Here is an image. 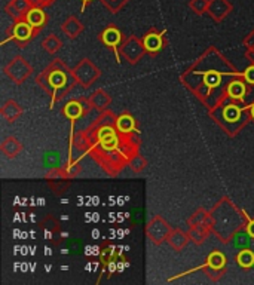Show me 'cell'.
I'll return each mask as SVG.
<instances>
[{
    "label": "cell",
    "instance_id": "19",
    "mask_svg": "<svg viewBox=\"0 0 254 285\" xmlns=\"http://www.w3.org/2000/svg\"><path fill=\"white\" fill-rule=\"evenodd\" d=\"M83 2H90V0H83Z\"/></svg>",
    "mask_w": 254,
    "mask_h": 285
},
{
    "label": "cell",
    "instance_id": "3",
    "mask_svg": "<svg viewBox=\"0 0 254 285\" xmlns=\"http://www.w3.org/2000/svg\"><path fill=\"white\" fill-rule=\"evenodd\" d=\"M14 34H15L17 39L26 40V39H29L30 34H32V26H30L29 23H20V24L15 26Z\"/></svg>",
    "mask_w": 254,
    "mask_h": 285
},
{
    "label": "cell",
    "instance_id": "11",
    "mask_svg": "<svg viewBox=\"0 0 254 285\" xmlns=\"http://www.w3.org/2000/svg\"><path fill=\"white\" fill-rule=\"evenodd\" d=\"M64 74L63 73H54L52 76H51V83L54 85V86H63L64 85Z\"/></svg>",
    "mask_w": 254,
    "mask_h": 285
},
{
    "label": "cell",
    "instance_id": "7",
    "mask_svg": "<svg viewBox=\"0 0 254 285\" xmlns=\"http://www.w3.org/2000/svg\"><path fill=\"white\" fill-rule=\"evenodd\" d=\"M245 94V86L241 82H233L229 86V95L233 98H242V95Z\"/></svg>",
    "mask_w": 254,
    "mask_h": 285
},
{
    "label": "cell",
    "instance_id": "18",
    "mask_svg": "<svg viewBox=\"0 0 254 285\" xmlns=\"http://www.w3.org/2000/svg\"><path fill=\"white\" fill-rule=\"evenodd\" d=\"M251 115H253V118H254V106H253V109H251Z\"/></svg>",
    "mask_w": 254,
    "mask_h": 285
},
{
    "label": "cell",
    "instance_id": "6",
    "mask_svg": "<svg viewBox=\"0 0 254 285\" xmlns=\"http://www.w3.org/2000/svg\"><path fill=\"white\" fill-rule=\"evenodd\" d=\"M238 263L242 266V267H250L254 264V254L248 250L245 251H241L239 255H238Z\"/></svg>",
    "mask_w": 254,
    "mask_h": 285
},
{
    "label": "cell",
    "instance_id": "14",
    "mask_svg": "<svg viewBox=\"0 0 254 285\" xmlns=\"http://www.w3.org/2000/svg\"><path fill=\"white\" fill-rule=\"evenodd\" d=\"M227 116H229L230 119H235L236 116H239V112L236 110V107H229V109H227Z\"/></svg>",
    "mask_w": 254,
    "mask_h": 285
},
{
    "label": "cell",
    "instance_id": "15",
    "mask_svg": "<svg viewBox=\"0 0 254 285\" xmlns=\"http://www.w3.org/2000/svg\"><path fill=\"white\" fill-rule=\"evenodd\" d=\"M248 232H250V235H251V236H254V222H251V223H250Z\"/></svg>",
    "mask_w": 254,
    "mask_h": 285
},
{
    "label": "cell",
    "instance_id": "5",
    "mask_svg": "<svg viewBox=\"0 0 254 285\" xmlns=\"http://www.w3.org/2000/svg\"><path fill=\"white\" fill-rule=\"evenodd\" d=\"M144 45L149 51H158L162 46V39L160 34H149L144 39Z\"/></svg>",
    "mask_w": 254,
    "mask_h": 285
},
{
    "label": "cell",
    "instance_id": "2",
    "mask_svg": "<svg viewBox=\"0 0 254 285\" xmlns=\"http://www.w3.org/2000/svg\"><path fill=\"white\" fill-rule=\"evenodd\" d=\"M100 138H101V143H103V146L104 147H107V149H112V147H115L116 144H118V138H116V135H115V132H113V129H110V128H104V129H101V132H100Z\"/></svg>",
    "mask_w": 254,
    "mask_h": 285
},
{
    "label": "cell",
    "instance_id": "13",
    "mask_svg": "<svg viewBox=\"0 0 254 285\" xmlns=\"http://www.w3.org/2000/svg\"><path fill=\"white\" fill-rule=\"evenodd\" d=\"M245 77H247L248 82L254 83V67H250V68L245 71Z\"/></svg>",
    "mask_w": 254,
    "mask_h": 285
},
{
    "label": "cell",
    "instance_id": "10",
    "mask_svg": "<svg viewBox=\"0 0 254 285\" xmlns=\"http://www.w3.org/2000/svg\"><path fill=\"white\" fill-rule=\"evenodd\" d=\"M210 264L213 266V267H216V269H219V267H222L223 266V263H224V258H223V255L220 254V253H214V254H211L210 255Z\"/></svg>",
    "mask_w": 254,
    "mask_h": 285
},
{
    "label": "cell",
    "instance_id": "12",
    "mask_svg": "<svg viewBox=\"0 0 254 285\" xmlns=\"http://www.w3.org/2000/svg\"><path fill=\"white\" fill-rule=\"evenodd\" d=\"M205 82H207V85H210V86H216V85L219 83V76H217V74L213 76V73H208V74L205 76Z\"/></svg>",
    "mask_w": 254,
    "mask_h": 285
},
{
    "label": "cell",
    "instance_id": "9",
    "mask_svg": "<svg viewBox=\"0 0 254 285\" xmlns=\"http://www.w3.org/2000/svg\"><path fill=\"white\" fill-rule=\"evenodd\" d=\"M118 127H119V129H122L124 132H128V131H131L132 129V127H134V121H132V118L131 116H122L119 121H118Z\"/></svg>",
    "mask_w": 254,
    "mask_h": 285
},
{
    "label": "cell",
    "instance_id": "1",
    "mask_svg": "<svg viewBox=\"0 0 254 285\" xmlns=\"http://www.w3.org/2000/svg\"><path fill=\"white\" fill-rule=\"evenodd\" d=\"M27 23L32 26V27H40L43 23H45V14L37 9V8H33L29 14H27Z\"/></svg>",
    "mask_w": 254,
    "mask_h": 285
},
{
    "label": "cell",
    "instance_id": "8",
    "mask_svg": "<svg viewBox=\"0 0 254 285\" xmlns=\"http://www.w3.org/2000/svg\"><path fill=\"white\" fill-rule=\"evenodd\" d=\"M80 113H82V107H80L77 103H68V104L65 106V115H67L70 119L79 118Z\"/></svg>",
    "mask_w": 254,
    "mask_h": 285
},
{
    "label": "cell",
    "instance_id": "17",
    "mask_svg": "<svg viewBox=\"0 0 254 285\" xmlns=\"http://www.w3.org/2000/svg\"><path fill=\"white\" fill-rule=\"evenodd\" d=\"M93 236H94V238H98V236H100L98 230H94V232H93Z\"/></svg>",
    "mask_w": 254,
    "mask_h": 285
},
{
    "label": "cell",
    "instance_id": "16",
    "mask_svg": "<svg viewBox=\"0 0 254 285\" xmlns=\"http://www.w3.org/2000/svg\"><path fill=\"white\" fill-rule=\"evenodd\" d=\"M45 254H46V255H51V254H52V251L46 247V248H45Z\"/></svg>",
    "mask_w": 254,
    "mask_h": 285
},
{
    "label": "cell",
    "instance_id": "4",
    "mask_svg": "<svg viewBox=\"0 0 254 285\" xmlns=\"http://www.w3.org/2000/svg\"><path fill=\"white\" fill-rule=\"evenodd\" d=\"M103 40H104L106 45H112L113 48H116V45H118L119 40H121V34H119L118 30L109 29V30H106V32L103 33Z\"/></svg>",
    "mask_w": 254,
    "mask_h": 285
}]
</instances>
